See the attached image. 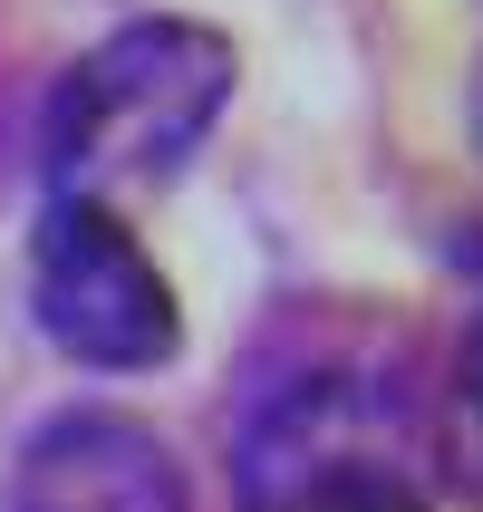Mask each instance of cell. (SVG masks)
Returning <instances> with one entry per match:
<instances>
[{
  "mask_svg": "<svg viewBox=\"0 0 483 512\" xmlns=\"http://www.w3.org/2000/svg\"><path fill=\"white\" fill-rule=\"evenodd\" d=\"M242 512H435L426 464L358 377H290L271 387L232 464Z\"/></svg>",
  "mask_w": 483,
  "mask_h": 512,
  "instance_id": "2",
  "label": "cell"
},
{
  "mask_svg": "<svg viewBox=\"0 0 483 512\" xmlns=\"http://www.w3.org/2000/svg\"><path fill=\"white\" fill-rule=\"evenodd\" d=\"M232 58L223 29L203 20H126L87 58H68L39 116V165L49 194L107 203L116 184H165L194 165V145L223 126L232 107Z\"/></svg>",
  "mask_w": 483,
  "mask_h": 512,
  "instance_id": "1",
  "label": "cell"
},
{
  "mask_svg": "<svg viewBox=\"0 0 483 512\" xmlns=\"http://www.w3.org/2000/svg\"><path fill=\"white\" fill-rule=\"evenodd\" d=\"M474 126H483V87H474Z\"/></svg>",
  "mask_w": 483,
  "mask_h": 512,
  "instance_id": "6",
  "label": "cell"
},
{
  "mask_svg": "<svg viewBox=\"0 0 483 512\" xmlns=\"http://www.w3.org/2000/svg\"><path fill=\"white\" fill-rule=\"evenodd\" d=\"M29 319L58 358L107 377L165 368L184 348V310H174V281L155 271L136 232L116 223L107 203L49 194L39 203V232H29Z\"/></svg>",
  "mask_w": 483,
  "mask_h": 512,
  "instance_id": "3",
  "label": "cell"
},
{
  "mask_svg": "<svg viewBox=\"0 0 483 512\" xmlns=\"http://www.w3.org/2000/svg\"><path fill=\"white\" fill-rule=\"evenodd\" d=\"M435 435H445V464L483 493V300L455 329V358H445V406H435Z\"/></svg>",
  "mask_w": 483,
  "mask_h": 512,
  "instance_id": "5",
  "label": "cell"
},
{
  "mask_svg": "<svg viewBox=\"0 0 483 512\" xmlns=\"http://www.w3.org/2000/svg\"><path fill=\"white\" fill-rule=\"evenodd\" d=\"M10 512H184V464L136 416L78 406V416H49L20 445Z\"/></svg>",
  "mask_w": 483,
  "mask_h": 512,
  "instance_id": "4",
  "label": "cell"
}]
</instances>
